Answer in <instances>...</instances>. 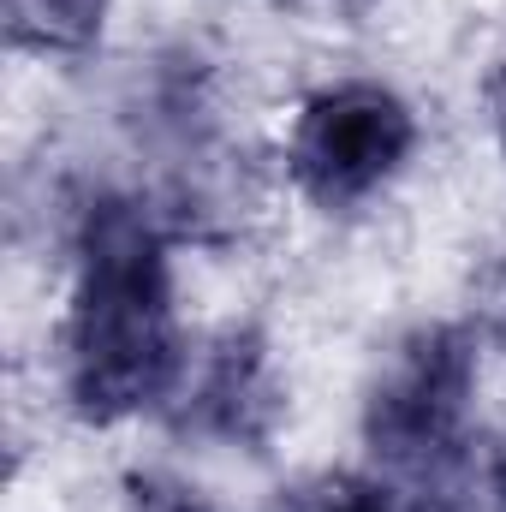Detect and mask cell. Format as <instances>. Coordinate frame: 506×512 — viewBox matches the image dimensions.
Listing matches in <instances>:
<instances>
[{"instance_id":"obj_5","label":"cell","mask_w":506,"mask_h":512,"mask_svg":"<svg viewBox=\"0 0 506 512\" xmlns=\"http://www.w3.org/2000/svg\"><path fill=\"white\" fill-rule=\"evenodd\" d=\"M6 42L30 54H84L108 24V0H0Z\"/></svg>"},{"instance_id":"obj_4","label":"cell","mask_w":506,"mask_h":512,"mask_svg":"<svg viewBox=\"0 0 506 512\" xmlns=\"http://www.w3.org/2000/svg\"><path fill=\"white\" fill-rule=\"evenodd\" d=\"M185 411L179 423L209 435V441H227V447H262L286 411L280 382H274V364H268V346L256 340L251 328H233L221 334L203 364L191 370V382L179 387Z\"/></svg>"},{"instance_id":"obj_7","label":"cell","mask_w":506,"mask_h":512,"mask_svg":"<svg viewBox=\"0 0 506 512\" xmlns=\"http://www.w3.org/2000/svg\"><path fill=\"white\" fill-rule=\"evenodd\" d=\"M131 512H215L197 489H185L179 477H161V471H137L126 483Z\"/></svg>"},{"instance_id":"obj_1","label":"cell","mask_w":506,"mask_h":512,"mask_svg":"<svg viewBox=\"0 0 506 512\" xmlns=\"http://www.w3.org/2000/svg\"><path fill=\"white\" fill-rule=\"evenodd\" d=\"M66 399L90 423H114L161 399L179 376V328L161 233L131 203L84 215L78 286L66 310Z\"/></svg>"},{"instance_id":"obj_6","label":"cell","mask_w":506,"mask_h":512,"mask_svg":"<svg viewBox=\"0 0 506 512\" xmlns=\"http://www.w3.org/2000/svg\"><path fill=\"white\" fill-rule=\"evenodd\" d=\"M280 512H399V495L393 489H381L370 477H346V471H334V477H310V483H298Z\"/></svg>"},{"instance_id":"obj_2","label":"cell","mask_w":506,"mask_h":512,"mask_svg":"<svg viewBox=\"0 0 506 512\" xmlns=\"http://www.w3.org/2000/svg\"><path fill=\"white\" fill-rule=\"evenodd\" d=\"M477 387V352L465 328H417L393 346L370 387L364 435L381 459L435 507L465 495V411Z\"/></svg>"},{"instance_id":"obj_10","label":"cell","mask_w":506,"mask_h":512,"mask_svg":"<svg viewBox=\"0 0 506 512\" xmlns=\"http://www.w3.org/2000/svg\"><path fill=\"white\" fill-rule=\"evenodd\" d=\"M495 495H501V507H506V441H501V453H495Z\"/></svg>"},{"instance_id":"obj_8","label":"cell","mask_w":506,"mask_h":512,"mask_svg":"<svg viewBox=\"0 0 506 512\" xmlns=\"http://www.w3.org/2000/svg\"><path fill=\"white\" fill-rule=\"evenodd\" d=\"M477 316H483V328L506 340V256L483 274V286H477Z\"/></svg>"},{"instance_id":"obj_9","label":"cell","mask_w":506,"mask_h":512,"mask_svg":"<svg viewBox=\"0 0 506 512\" xmlns=\"http://www.w3.org/2000/svg\"><path fill=\"white\" fill-rule=\"evenodd\" d=\"M489 102H495V131H501V143H506V66H501V78H495V90H489Z\"/></svg>"},{"instance_id":"obj_3","label":"cell","mask_w":506,"mask_h":512,"mask_svg":"<svg viewBox=\"0 0 506 512\" xmlns=\"http://www.w3.org/2000/svg\"><path fill=\"white\" fill-rule=\"evenodd\" d=\"M411 143H417V114L393 90L334 84L304 102L292 143H286V167L304 197L346 209V203H364L370 191H381L405 167Z\"/></svg>"}]
</instances>
